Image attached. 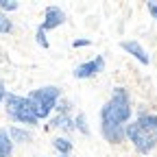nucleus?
Listing matches in <instances>:
<instances>
[{
    "instance_id": "nucleus-11",
    "label": "nucleus",
    "mask_w": 157,
    "mask_h": 157,
    "mask_svg": "<svg viewBox=\"0 0 157 157\" xmlns=\"http://www.w3.org/2000/svg\"><path fill=\"white\" fill-rule=\"evenodd\" d=\"M52 146L61 153V155H68V153L72 151V142L66 140V137H55V140H52Z\"/></svg>"
},
{
    "instance_id": "nucleus-17",
    "label": "nucleus",
    "mask_w": 157,
    "mask_h": 157,
    "mask_svg": "<svg viewBox=\"0 0 157 157\" xmlns=\"http://www.w3.org/2000/svg\"><path fill=\"white\" fill-rule=\"evenodd\" d=\"M148 13L157 20V5H155V2H148Z\"/></svg>"
},
{
    "instance_id": "nucleus-18",
    "label": "nucleus",
    "mask_w": 157,
    "mask_h": 157,
    "mask_svg": "<svg viewBox=\"0 0 157 157\" xmlns=\"http://www.w3.org/2000/svg\"><path fill=\"white\" fill-rule=\"evenodd\" d=\"M5 98H7V90H5V83L0 81V103H2Z\"/></svg>"
},
{
    "instance_id": "nucleus-13",
    "label": "nucleus",
    "mask_w": 157,
    "mask_h": 157,
    "mask_svg": "<svg viewBox=\"0 0 157 157\" xmlns=\"http://www.w3.org/2000/svg\"><path fill=\"white\" fill-rule=\"evenodd\" d=\"M74 129H78L83 135L90 133V129H87V124H85V116H83V113H78V116L74 118Z\"/></svg>"
},
{
    "instance_id": "nucleus-4",
    "label": "nucleus",
    "mask_w": 157,
    "mask_h": 157,
    "mask_svg": "<svg viewBox=\"0 0 157 157\" xmlns=\"http://www.w3.org/2000/svg\"><path fill=\"white\" fill-rule=\"evenodd\" d=\"M5 109H7V116L11 118V120L20 122V124H37V118L26 101V96H17V94H7L5 98Z\"/></svg>"
},
{
    "instance_id": "nucleus-1",
    "label": "nucleus",
    "mask_w": 157,
    "mask_h": 157,
    "mask_svg": "<svg viewBox=\"0 0 157 157\" xmlns=\"http://www.w3.org/2000/svg\"><path fill=\"white\" fill-rule=\"evenodd\" d=\"M131 118V98L127 87H113L109 101L101 109V131L103 137L111 144L124 140L127 122Z\"/></svg>"
},
{
    "instance_id": "nucleus-7",
    "label": "nucleus",
    "mask_w": 157,
    "mask_h": 157,
    "mask_svg": "<svg viewBox=\"0 0 157 157\" xmlns=\"http://www.w3.org/2000/svg\"><path fill=\"white\" fill-rule=\"evenodd\" d=\"M120 48H122L124 52H129L131 57H135L140 63H144V66H148V63H151L148 52L142 48V44H140V42H135V39H127V42H120Z\"/></svg>"
},
{
    "instance_id": "nucleus-10",
    "label": "nucleus",
    "mask_w": 157,
    "mask_h": 157,
    "mask_svg": "<svg viewBox=\"0 0 157 157\" xmlns=\"http://www.w3.org/2000/svg\"><path fill=\"white\" fill-rule=\"evenodd\" d=\"M7 133H9V137H11V142H20V144H26V142H31V133H29L26 129L11 127Z\"/></svg>"
},
{
    "instance_id": "nucleus-8",
    "label": "nucleus",
    "mask_w": 157,
    "mask_h": 157,
    "mask_svg": "<svg viewBox=\"0 0 157 157\" xmlns=\"http://www.w3.org/2000/svg\"><path fill=\"white\" fill-rule=\"evenodd\" d=\"M11 155H13V142L7 129H0V157H11Z\"/></svg>"
},
{
    "instance_id": "nucleus-9",
    "label": "nucleus",
    "mask_w": 157,
    "mask_h": 157,
    "mask_svg": "<svg viewBox=\"0 0 157 157\" xmlns=\"http://www.w3.org/2000/svg\"><path fill=\"white\" fill-rule=\"evenodd\" d=\"M50 124L57 127V129H63V131H74V120H72L68 113H59V116H55L52 120H50Z\"/></svg>"
},
{
    "instance_id": "nucleus-16",
    "label": "nucleus",
    "mask_w": 157,
    "mask_h": 157,
    "mask_svg": "<svg viewBox=\"0 0 157 157\" xmlns=\"http://www.w3.org/2000/svg\"><path fill=\"white\" fill-rule=\"evenodd\" d=\"M90 44H92L90 39H76V42H74L72 46H74V48H81V46H90Z\"/></svg>"
},
{
    "instance_id": "nucleus-5",
    "label": "nucleus",
    "mask_w": 157,
    "mask_h": 157,
    "mask_svg": "<svg viewBox=\"0 0 157 157\" xmlns=\"http://www.w3.org/2000/svg\"><path fill=\"white\" fill-rule=\"evenodd\" d=\"M105 70V57L103 55H98L94 59H90V61H83V63H78L74 68V76L76 78H92L96 74H101Z\"/></svg>"
},
{
    "instance_id": "nucleus-12",
    "label": "nucleus",
    "mask_w": 157,
    "mask_h": 157,
    "mask_svg": "<svg viewBox=\"0 0 157 157\" xmlns=\"http://www.w3.org/2000/svg\"><path fill=\"white\" fill-rule=\"evenodd\" d=\"M13 31V24H11V20L0 11V35H5V33H11Z\"/></svg>"
},
{
    "instance_id": "nucleus-19",
    "label": "nucleus",
    "mask_w": 157,
    "mask_h": 157,
    "mask_svg": "<svg viewBox=\"0 0 157 157\" xmlns=\"http://www.w3.org/2000/svg\"><path fill=\"white\" fill-rule=\"evenodd\" d=\"M59 157H68V155H59Z\"/></svg>"
},
{
    "instance_id": "nucleus-6",
    "label": "nucleus",
    "mask_w": 157,
    "mask_h": 157,
    "mask_svg": "<svg viewBox=\"0 0 157 157\" xmlns=\"http://www.w3.org/2000/svg\"><path fill=\"white\" fill-rule=\"evenodd\" d=\"M66 22V13L59 9V7H46L44 11V22L39 24V29H42L44 33L50 31V29H57V26H61Z\"/></svg>"
},
{
    "instance_id": "nucleus-3",
    "label": "nucleus",
    "mask_w": 157,
    "mask_h": 157,
    "mask_svg": "<svg viewBox=\"0 0 157 157\" xmlns=\"http://www.w3.org/2000/svg\"><path fill=\"white\" fill-rule=\"evenodd\" d=\"M59 96H61V92H59L57 85H46V87L33 90L26 96V101H29V105H31V109H33L37 120H44V118H48L50 111L57 107Z\"/></svg>"
},
{
    "instance_id": "nucleus-15",
    "label": "nucleus",
    "mask_w": 157,
    "mask_h": 157,
    "mask_svg": "<svg viewBox=\"0 0 157 157\" xmlns=\"http://www.w3.org/2000/svg\"><path fill=\"white\" fill-rule=\"evenodd\" d=\"M0 9H2V11H15L17 2H15V0H0Z\"/></svg>"
},
{
    "instance_id": "nucleus-2",
    "label": "nucleus",
    "mask_w": 157,
    "mask_h": 157,
    "mask_svg": "<svg viewBox=\"0 0 157 157\" xmlns=\"http://www.w3.org/2000/svg\"><path fill=\"white\" fill-rule=\"evenodd\" d=\"M124 135L133 142L137 153H148L157 146V116L155 113H142L137 120L127 124Z\"/></svg>"
},
{
    "instance_id": "nucleus-14",
    "label": "nucleus",
    "mask_w": 157,
    "mask_h": 157,
    "mask_svg": "<svg viewBox=\"0 0 157 157\" xmlns=\"http://www.w3.org/2000/svg\"><path fill=\"white\" fill-rule=\"evenodd\" d=\"M35 39H37V44L42 46V48H48V39H46V33H44L42 29H37V33H35Z\"/></svg>"
}]
</instances>
